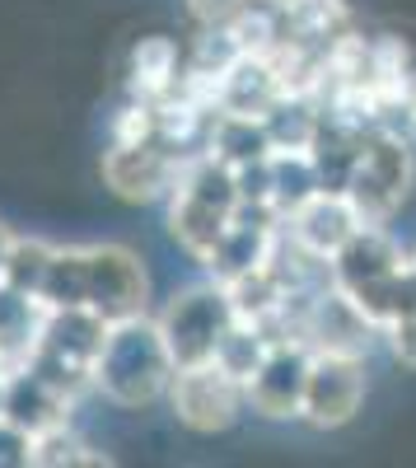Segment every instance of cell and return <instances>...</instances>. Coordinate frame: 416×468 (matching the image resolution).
<instances>
[{"label":"cell","instance_id":"5b68a950","mask_svg":"<svg viewBox=\"0 0 416 468\" xmlns=\"http://www.w3.org/2000/svg\"><path fill=\"white\" fill-rule=\"evenodd\" d=\"M411 183H416V145L407 141V132L374 127L356 150L342 192L365 225H389L402 211Z\"/></svg>","mask_w":416,"mask_h":468},{"label":"cell","instance_id":"9a60e30c","mask_svg":"<svg viewBox=\"0 0 416 468\" xmlns=\"http://www.w3.org/2000/svg\"><path fill=\"white\" fill-rule=\"evenodd\" d=\"M281 10V33L305 48H328L342 28H351V5L347 0H276Z\"/></svg>","mask_w":416,"mask_h":468},{"label":"cell","instance_id":"6da1fadb","mask_svg":"<svg viewBox=\"0 0 416 468\" xmlns=\"http://www.w3.org/2000/svg\"><path fill=\"white\" fill-rule=\"evenodd\" d=\"M328 277L380 333L416 309V262L389 225H360L328 262Z\"/></svg>","mask_w":416,"mask_h":468},{"label":"cell","instance_id":"d6986e66","mask_svg":"<svg viewBox=\"0 0 416 468\" xmlns=\"http://www.w3.org/2000/svg\"><path fill=\"white\" fill-rule=\"evenodd\" d=\"M380 337L389 342V356H393L398 366L416 370V309H411V314H402L398 324H389Z\"/></svg>","mask_w":416,"mask_h":468},{"label":"cell","instance_id":"7c38bea8","mask_svg":"<svg viewBox=\"0 0 416 468\" xmlns=\"http://www.w3.org/2000/svg\"><path fill=\"white\" fill-rule=\"evenodd\" d=\"M360 225H365V220L356 216V207L347 202L342 187H314L309 197H299V202L281 216L286 239L299 244L305 253H314L318 262H332L337 253L347 249V239H351Z\"/></svg>","mask_w":416,"mask_h":468},{"label":"cell","instance_id":"8992f818","mask_svg":"<svg viewBox=\"0 0 416 468\" xmlns=\"http://www.w3.org/2000/svg\"><path fill=\"white\" fill-rule=\"evenodd\" d=\"M169 351H173V361L178 370L182 366H206L215 361V351L224 342V333H230L239 319H234V304L230 295H224L220 282H197V286H182L169 295V304L155 314Z\"/></svg>","mask_w":416,"mask_h":468},{"label":"cell","instance_id":"ba28073f","mask_svg":"<svg viewBox=\"0 0 416 468\" xmlns=\"http://www.w3.org/2000/svg\"><path fill=\"white\" fill-rule=\"evenodd\" d=\"M169 408L173 417L187 426V431H197V436H220V431H230V426L244 417V384L230 375V370H220L215 361L206 366H182L169 384Z\"/></svg>","mask_w":416,"mask_h":468},{"label":"cell","instance_id":"2e32d148","mask_svg":"<svg viewBox=\"0 0 416 468\" xmlns=\"http://www.w3.org/2000/svg\"><path fill=\"white\" fill-rule=\"evenodd\" d=\"M75 463L108 468V463H112V454L94 450L85 436H75V431H70V421L47 426V431L28 436V468H75Z\"/></svg>","mask_w":416,"mask_h":468},{"label":"cell","instance_id":"52a82bcc","mask_svg":"<svg viewBox=\"0 0 416 468\" xmlns=\"http://www.w3.org/2000/svg\"><path fill=\"white\" fill-rule=\"evenodd\" d=\"M80 286H85V304L99 309L108 324L145 314L150 277L127 244H80Z\"/></svg>","mask_w":416,"mask_h":468},{"label":"cell","instance_id":"7a4b0ae2","mask_svg":"<svg viewBox=\"0 0 416 468\" xmlns=\"http://www.w3.org/2000/svg\"><path fill=\"white\" fill-rule=\"evenodd\" d=\"M178 375V361L160 333V324L150 314H131V319H112L99 366H94V388L118 403V408H150L169 399V384Z\"/></svg>","mask_w":416,"mask_h":468},{"label":"cell","instance_id":"4fadbf2b","mask_svg":"<svg viewBox=\"0 0 416 468\" xmlns=\"http://www.w3.org/2000/svg\"><path fill=\"white\" fill-rule=\"evenodd\" d=\"M70 412H75V403L61 394V388H52L43 375L19 370L10 379H0V417L15 421L19 431H28V436L70 421Z\"/></svg>","mask_w":416,"mask_h":468},{"label":"cell","instance_id":"30bf717a","mask_svg":"<svg viewBox=\"0 0 416 468\" xmlns=\"http://www.w3.org/2000/svg\"><path fill=\"white\" fill-rule=\"evenodd\" d=\"M314 351L295 337H281L267 346L262 366L244 384V403L262 421H299V403H305V379H309Z\"/></svg>","mask_w":416,"mask_h":468},{"label":"cell","instance_id":"7402d4cb","mask_svg":"<svg viewBox=\"0 0 416 468\" xmlns=\"http://www.w3.org/2000/svg\"><path fill=\"white\" fill-rule=\"evenodd\" d=\"M15 239H19V234L0 225V286H5V271H10V253H15Z\"/></svg>","mask_w":416,"mask_h":468},{"label":"cell","instance_id":"cb8c5ba5","mask_svg":"<svg viewBox=\"0 0 416 468\" xmlns=\"http://www.w3.org/2000/svg\"><path fill=\"white\" fill-rule=\"evenodd\" d=\"M411 262H416V249H411Z\"/></svg>","mask_w":416,"mask_h":468},{"label":"cell","instance_id":"44dd1931","mask_svg":"<svg viewBox=\"0 0 416 468\" xmlns=\"http://www.w3.org/2000/svg\"><path fill=\"white\" fill-rule=\"evenodd\" d=\"M28 468V431L0 417V468Z\"/></svg>","mask_w":416,"mask_h":468},{"label":"cell","instance_id":"ffe728a7","mask_svg":"<svg viewBox=\"0 0 416 468\" xmlns=\"http://www.w3.org/2000/svg\"><path fill=\"white\" fill-rule=\"evenodd\" d=\"M248 0H187V15H192L202 28H224Z\"/></svg>","mask_w":416,"mask_h":468},{"label":"cell","instance_id":"5bb4252c","mask_svg":"<svg viewBox=\"0 0 416 468\" xmlns=\"http://www.w3.org/2000/svg\"><path fill=\"white\" fill-rule=\"evenodd\" d=\"M178 75H182V52L173 37L164 33H150L127 52V99L140 103H164L178 90Z\"/></svg>","mask_w":416,"mask_h":468},{"label":"cell","instance_id":"ac0fdd59","mask_svg":"<svg viewBox=\"0 0 416 468\" xmlns=\"http://www.w3.org/2000/svg\"><path fill=\"white\" fill-rule=\"evenodd\" d=\"M160 132V103H140V99H127L112 117V141L122 145H136V141H155Z\"/></svg>","mask_w":416,"mask_h":468},{"label":"cell","instance_id":"8fae6325","mask_svg":"<svg viewBox=\"0 0 416 468\" xmlns=\"http://www.w3.org/2000/svg\"><path fill=\"white\" fill-rule=\"evenodd\" d=\"M103 183L112 197H122L131 207H150V202H164L169 187L182 169V160L173 150H164L160 141H136V145H122L112 141L103 150Z\"/></svg>","mask_w":416,"mask_h":468},{"label":"cell","instance_id":"9c48e42d","mask_svg":"<svg viewBox=\"0 0 416 468\" xmlns=\"http://www.w3.org/2000/svg\"><path fill=\"white\" fill-rule=\"evenodd\" d=\"M365 403V356H337V351H314L299 421L314 431H342L356 421Z\"/></svg>","mask_w":416,"mask_h":468},{"label":"cell","instance_id":"603a6c76","mask_svg":"<svg viewBox=\"0 0 416 468\" xmlns=\"http://www.w3.org/2000/svg\"><path fill=\"white\" fill-rule=\"evenodd\" d=\"M402 132H407V141L416 145V85H411V99H407V108H402Z\"/></svg>","mask_w":416,"mask_h":468},{"label":"cell","instance_id":"3957f363","mask_svg":"<svg viewBox=\"0 0 416 468\" xmlns=\"http://www.w3.org/2000/svg\"><path fill=\"white\" fill-rule=\"evenodd\" d=\"M164 211H169V234L182 244V253L206 267V258L215 253L224 229H230L234 216H239V178H234V169L224 165L215 150H202V154H192V160H182L169 197H164Z\"/></svg>","mask_w":416,"mask_h":468},{"label":"cell","instance_id":"277c9868","mask_svg":"<svg viewBox=\"0 0 416 468\" xmlns=\"http://www.w3.org/2000/svg\"><path fill=\"white\" fill-rule=\"evenodd\" d=\"M108 337V319L89 304H57L43 319V337L33 351V375H43L70 403H80L94 388V366Z\"/></svg>","mask_w":416,"mask_h":468},{"label":"cell","instance_id":"e0dca14e","mask_svg":"<svg viewBox=\"0 0 416 468\" xmlns=\"http://www.w3.org/2000/svg\"><path fill=\"white\" fill-rule=\"evenodd\" d=\"M47 258H52V244L43 239H15V253H10V271H5V286L24 300H37L43 291V277H47ZM43 304V300H37Z\"/></svg>","mask_w":416,"mask_h":468}]
</instances>
